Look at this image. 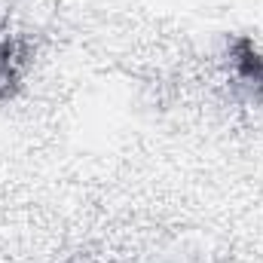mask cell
Returning a JSON list of instances; mask_svg holds the SVG:
<instances>
[{"label": "cell", "instance_id": "6da1fadb", "mask_svg": "<svg viewBox=\"0 0 263 263\" xmlns=\"http://www.w3.org/2000/svg\"><path fill=\"white\" fill-rule=\"evenodd\" d=\"M233 67L245 86L263 89V52L248 37H239L233 43Z\"/></svg>", "mask_w": 263, "mask_h": 263}, {"label": "cell", "instance_id": "7a4b0ae2", "mask_svg": "<svg viewBox=\"0 0 263 263\" xmlns=\"http://www.w3.org/2000/svg\"><path fill=\"white\" fill-rule=\"evenodd\" d=\"M22 70V49L18 43L9 37L6 28H0V98H6L18 80Z\"/></svg>", "mask_w": 263, "mask_h": 263}]
</instances>
